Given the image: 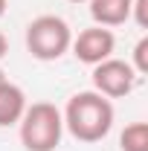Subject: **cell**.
<instances>
[{
    "instance_id": "6da1fadb",
    "label": "cell",
    "mask_w": 148,
    "mask_h": 151,
    "mask_svg": "<svg viewBox=\"0 0 148 151\" xmlns=\"http://www.w3.org/2000/svg\"><path fill=\"white\" fill-rule=\"evenodd\" d=\"M61 116H64V128L78 142H99L113 128V102L96 90H81L70 96Z\"/></svg>"
},
{
    "instance_id": "7a4b0ae2",
    "label": "cell",
    "mask_w": 148,
    "mask_h": 151,
    "mask_svg": "<svg viewBox=\"0 0 148 151\" xmlns=\"http://www.w3.org/2000/svg\"><path fill=\"white\" fill-rule=\"evenodd\" d=\"M20 142L26 151H55L64 137V116L52 102H32L20 116Z\"/></svg>"
},
{
    "instance_id": "3957f363",
    "label": "cell",
    "mask_w": 148,
    "mask_h": 151,
    "mask_svg": "<svg viewBox=\"0 0 148 151\" xmlns=\"http://www.w3.org/2000/svg\"><path fill=\"white\" fill-rule=\"evenodd\" d=\"M73 29L58 15H38L26 26V50L38 61H58L64 52H70Z\"/></svg>"
},
{
    "instance_id": "277c9868",
    "label": "cell",
    "mask_w": 148,
    "mask_h": 151,
    "mask_svg": "<svg viewBox=\"0 0 148 151\" xmlns=\"http://www.w3.org/2000/svg\"><path fill=\"white\" fill-rule=\"evenodd\" d=\"M139 76L134 73L128 61H119V58H105L93 67V90L108 99H122L134 90Z\"/></svg>"
},
{
    "instance_id": "5b68a950",
    "label": "cell",
    "mask_w": 148,
    "mask_h": 151,
    "mask_svg": "<svg viewBox=\"0 0 148 151\" xmlns=\"http://www.w3.org/2000/svg\"><path fill=\"white\" fill-rule=\"evenodd\" d=\"M70 50H73V55L78 58L81 64L96 67L99 61L113 58L116 38H113V32H111V29H105V26H87V29H81V32L73 38Z\"/></svg>"
},
{
    "instance_id": "8992f818",
    "label": "cell",
    "mask_w": 148,
    "mask_h": 151,
    "mask_svg": "<svg viewBox=\"0 0 148 151\" xmlns=\"http://www.w3.org/2000/svg\"><path fill=\"white\" fill-rule=\"evenodd\" d=\"M90 3V18L96 20V26H122L131 20V6L134 0H87Z\"/></svg>"
},
{
    "instance_id": "52a82bcc",
    "label": "cell",
    "mask_w": 148,
    "mask_h": 151,
    "mask_svg": "<svg viewBox=\"0 0 148 151\" xmlns=\"http://www.w3.org/2000/svg\"><path fill=\"white\" fill-rule=\"evenodd\" d=\"M23 111H26V93L20 90L18 84L6 81V84L0 87V128L18 125Z\"/></svg>"
},
{
    "instance_id": "ba28073f",
    "label": "cell",
    "mask_w": 148,
    "mask_h": 151,
    "mask_svg": "<svg viewBox=\"0 0 148 151\" xmlns=\"http://www.w3.org/2000/svg\"><path fill=\"white\" fill-rule=\"evenodd\" d=\"M122 151H148V122H131L119 134Z\"/></svg>"
},
{
    "instance_id": "9c48e42d",
    "label": "cell",
    "mask_w": 148,
    "mask_h": 151,
    "mask_svg": "<svg viewBox=\"0 0 148 151\" xmlns=\"http://www.w3.org/2000/svg\"><path fill=\"white\" fill-rule=\"evenodd\" d=\"M128 64L134 67L137 76L148 73V35H142L139 41H137V47H134V61H128Z\"/></svg>"
},
{
    "instance_id": "30bf717a",
    "label": "cell",
    "mask_w": 148,
    "mask_h": 151,
    "mask_svg": "<svg viewBox=\"0 0 148 151\" xmlns=\"http://www.w3.org/2000/svg\"><path fill=\"white\" fill-rule=\"evenodd\" d=\"M145 6H148V0H134V6H131V18L137 20V26H142V29L148 26V15H145Z\"/></svg>"
},
{
    "instance_id": "8fae6325",
    "label": "cell",
    "mask_w": 148,
    "mask_h": 151,
    "mask_svg": "<svg viewBox=\"0 0 148 151\" xmlns=\"http://www.w3.org/2000/svg\"><path fill=\"white\" fill-rule=\"evenodd\" d=\"M6 52H9V41H6V35L0 32V61L6 58Z\"/></svg>"
},
{
    "instance_id": "7c38bea8",
    "label": "cell",
    "mask_w": 148,
    "mask_h": 151,
    "mask_svg": "<svg viewBox=\"0 0 148 151\" xmlns=\"http://www.w3.org/2000/svg\"><path fill=\"white\" fill-rule=\"evenodd\" d=\"M6 6H9V0H0V18L6 15Z\"/></svg>"
},
{
    "instance_id": "4fadbf2b",
    "label": "cell",
    "mask_w": 148,
    "mask_h": 151,
    "mask_svg": "<svg viewBox=\"0 0 148 151\" xmlns=\"http://www.w3.org/2000/svg\"><path fill=\"white\" fill-rule=\"evenodd\" d=\"M6 81H9V78H6V73H3V70H0V87H3Z\"/></svg>"
},
{
    "instance_id": "5bb4252c",
    "label": "cell",
    "mask_w": 148,
    "mask_h": 151,
    "mask_svg": "<svg viewBox=\"0 0 148 151\" xmlns=\"http://www.w3.org/2000/svg\"><path fill=\"white\" fill-rule=\"evenodd\" d=\"M70 3H87V0H70Z\"/></svg>"
}]
</instances>
